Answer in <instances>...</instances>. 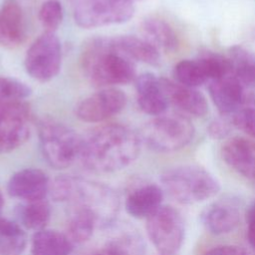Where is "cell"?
<instances>
[{
    "mask_svg": "<svg viewBox=\"0 0 255 255\" xmlns=\"http://www.w3.org/2000/svg\"><path fill=\"white\" fill-rule=\"evenodd\" d=\"M139 134L127 126L109 124L82 138L79 159L90 171L109 173L132 163L140 151Z\"/></svg>",
    "mask_w": 255,
    "mask_h": 255,
    "instance_id": "1",
    "label": "cell"
},
{
    "mask_svg": "<svg viewBox=\"0 0 255 255\" xmlns=\"http://www.w3.org/2000/svg\"><path fill=\"white\" fill-rule=\"evenodd\" d=\"M49 194L56 202L89 210L97 217L100 228L114 224L120 211L121 199L113 187L81 176H57L50 183Z\"/></svg>",
    "mask_w": 255,
    "mask_h": 255,
    "instance_id": "2",
    "label": "cell"
},
{
    "mask_svg": "<svg viewBox=\"0 0 255 255\" xmlns=\"http://www.w3.org/2000/svg\"><path fill=\"white\" fill-rule=\"evenodd\" d=\"M81 61L86 77L98 87L127 85L136 78L134 61L118 48L114 37L92 39L85 46Z\"/></svg>",
    "mask_w": 255,
    "mask_h": 255,
    "instance_id": "3",
    "label": "cell"
},
{
    "mask_svg": "<svg viewBox=\"0 0 255 255\" xmlns=\"http://www.w3.org/2000/svg\"><path fill=\"white\" fill-rule=\"evenodd\" d=\"M161 188L181 204H196L214 197L220 190L215 177L192 164L173 166L160 175Z\"/></svg>",
    "mask_w": 255,
    "mask_h": 255,
    "instance_id": "4",
    "label": "cell"
},
{
    "mask_svg": "<svg viewBox=\"0 0 255 255\" xmlns=\"http://www.w3.org/2000/svg\"><path fill=\"white\" fill-rule=\"evenodd\" d=\"M38 136L41 153L53 168H67L79 158L82 137L63 123L43 119L38 126Z\"/></svg>",
    "mask_w": 255,
    "mask_h": 255,
    "instance_id": "5",
    "label": "cell"
},
{
    "mask_svg": "<svg viewBox=\"0 0 255 255\" xmlns=\"http://www.w3.org/2000/svg\"><path fill=\"white\" fill-rule=\"evenodd\" d=\"M194 135L192 123L182 115H161L146 123L139 137L157 152H172L187 145Z\"/></svg>",
    "mask_w": 255,
    "mask_h": 255,
    "instance_id": "6",
    "label": "cell"
},
{
    "mask_svg": "<svg viewBox=\"0 0 255 255\" xmlns=\"http://www.w3.org/2000/svg\"><path fill=\"white\" fill-rule=\"evenodd\" d=\"M145 220L148 239L158 255H176L185 234L180 212L170 205H161Z\"/></svg>",
    "mask_w": 255,
    "mask_h": 255,
    "instance_id": "7",
    "label": "cell"
},
{
    "mask_svg": "<svg viewBox=\"0 0 255 255\" xmlns=\"http://www.w3.org/2000/svg\"><path fill=\"white\" fill-rule=\"evenodd\" d=\"M75 22L86 29L128 21L134 14L133 3L125 0H69Z\"/></svg>",
    "mask_w": 255,
    "mask_h": 255,
    "instance_id": "8",
    "label": "cell"
},
{
    "mask_svg": "<svg viewBox=\"0 0 255 255\" xmlns=\"http://www.w3.org/2000/svg\"><path fill=\"white\" fill-rule=\"evenodd\" d=\"M62 62V48L59 38L53 32H44L27 50L24 66L31 78L48 82L55 78Z\"/></svg>",
    "mask_w": 255,
    "mask_h": 255,
    "instance_id": "9",
    "label": "cell"
},
{
    "mask_svg": "<svg viewBox=\"0 0 255 255\" xmlns=\"http://www.w3.org/2000/svg\"><path fill=\"white\" fill-rule=\"evenodd\" d=\"M30 135V107L25 101L0 105V154L21 146Z\"/></svg>",
    "mask_w": 255,
    "mask_h": 255,
    "instance_id": "10",
    "label": "cell"
},
{
    "mask_svg": "<svg viewBox=\"0 0 255 255\" xmlns=\"http://www.w3.org/2000/svg\"><path fill=\"white\" fill-rule=\"evenodd\" d=\"M127 105L126 94L114 87L103 90L84 99L76 109L77 117L87 123H101L119 113Z\"/></svg>",
    "mask_w": 255,
    "mask_h": 255,
    "instance_id": "11",
    "label": "cell"
},
{
    "mask_svg": "<svg viewBox=\"0 0 255 255\" xmlns=\"http://www.w3.org/2000/svg\"><path fill=\"white\" fill-rule=\"evenodd\" d=\"M228 59L243 109L255 105V55L244 47L233 46L229 49Z\"/></svg>",
    "mask_w": 255,
    "mask_h": 255,
    "instance_id": "12",
    "label": "cell"
},
{
    "mask_svg": "<svg viewBox=\"0 0 255 255\" xmlns=\"http://www.w3.org/2000/svg\"><path fill=\"white\" fill-rule=\"evenodd\" d=\"M49 176L41 169L27 167L14 172L7 183V192L11 197L22 201L45 199L50 189Z\"/></svg>",
    "mask_w": 255,
    "mask_h": 255,
    "instance_id": "13",
    "label": "cell"
},
{
    "mask_svg": "<svg viewBox=\"0 0 255 255\" xmlns=\"http://www.w3.org/2000/svg\"><path fill=\"white\" fill-rule=\"evenodd\" d=\"M200 221L206 231L213 235L227 234L239 224V203L233 198L215 200L202 210Z\"/></svg>",
    "mask_w": 255,
    "mask_h": 255,
    "instance_id": "14",
    "label": "cell"
},
{
    "mask_svg": "<svg viewBox=\"0 0 255 255\" xmlns=\"http://www.w3.org/2000/svg\"><path fill=\"white\" fill-rule=\"evenodd\" d=\"M222 158L234 171L255 186V140L234 136L221 148Z\"/></svg>",
    "mask_w": 255,
    "mask_h": 255,
    "instance_id": "15",
    "label": "cell"
},
{
    "mask_svg": "<svg viewBox=\"0 0 255 255\" xmlns=\"http://www.w3.org/2000/svg\"><path fill=\"white\" fill-rule=\"evenodd\" d=\"M134 84L139 109L150 116L163 115L169 103L163 91L160 78L151 73H144L135 78Z\"/></svg>",
    "mask_w": 255,
    "mask_h": 255,
    "instance_id": "16",
    "label": "cell"
},
{
    "mask_svg": "<svg viewBox=\"0 0 255 255\" xmlns=\"http://www.w3.org/2000/svg\"><path fill=\"white\" fill-rule=\"evenodd\" d=\"M26 38L23 10L15 0H6L0 7V46L13 49Z\"/></svg>",
    "mask_w": 255,
    "mask_h": 255,
    "instance_id": "17",
    "label": "cell"
},
{
    "mask_svg": "<svg viewBox=\"0 0 255 255\" xmlns=\"http://www.w3.org/2000/svg\"><path fill=\"white\" fill-rule=\"evenodd\" d=\"M168 103L185 114L202 117L208 112L206 98L196 89L180 85L166 78H160Z\"/></svg>",
    "mask_w": 255,
    "mask_h": 255,
    "instance_id": "18",
    "label": "cell"
},
{
    "mask_svg": "<svg viewBox=\"0 0 255 255\" xmlns=\"http://www.w3.org/2000/svg\"><path fill=\"white\" fill-rule=\"evenodd\" d=\"M163 189L155 183H141L132 188L126 200V211L133 218L146 219L162 205Z\"/></svg>",
    "mask_w": 255,
    "mask_h": 255,
    "instance_id": "19",
    "label": "cell"
},
{
    "mask_svg": "<svg viewBox=\"0 0 255 255\" xmlns=\"http://www.w3.org/2000/svg\"><path fill=\"white\" fill-rule=\"evenodd\" d=\"M208 89L210 97L221 115L233 116L243 109L240 93L231 73L209 82Z\"/></svg>",
    "mask_w": 255,
    "mask_h": 255,
    "instance_id": "20",
    "label": "cell"
},
{
    "mask_svg": "<svg viewBox=\"0 0 255 255\" xmlns=\"http://www.w3.org/2000/svg\"><path fill=\"white\" fill-rule=\"evenodd\" d=\"M74 247L66 233L52 229L34 232L31 239V255H70Z\"/></svg>",
    "mask_w": 255,
    "mask_h": 255,
    "instance_id": "21",
    "label": "cell"
},
{
    "mask_svg": "<svg viewBox=\"0 0 255 255\" xmlns=\"http://www.w3.org/2000/svg\"><path fill=\"white\" fill-rule=\"evenodd\" d=\"M16 221L25 229L34 232L43 230L51 218V207L45 199L22 201L14 209Z\"/></svg>",
    "mask_w": 255,
    "mask_h": 255,
    "instance_id": "22",
    "label": "cell"
},
{
    "mask_svg": "<svg viewBox=\"0 0 255 255\" xmlns=\"http://www.w3.org/2000/svg\"><path fill=\"white\" fill-rule=\"evenodd\" d=\"M143 39L159 52H173L177 49L178 39L172 27L157 18H147L141 24Z\"/></svg>",
    "mask_w": 255,
    "mask_h": 255,
    "instance_id": "23",
    "label": "cell"
},
{
    "mask_svg": "<svg viewBox=\"0 0 255 255\" xmlns=\"http://www.w3.org/2000/svg\"><path fill=\"white\" fill-rule=\"evenodd\" d=\"M118 48L133 61H138L151 66H157L160 61V53L149 42L136 36L114 37Z\"/></svg>",
    "mask_w": 255,
    "mask_h": 255,
    "instance_id": "24",
    "label": "cell"
},
{
    "mask_svg": "<svg viewBox=\"0 0 255 255\" xmlns=\"http://www.w3.org/2000/svg\"><path fill=\"white\" fill-rule=\"evenodd\" d=\"M97 228H100V224L92 212L84 208L72 207L66 234L74 244H83L89 241Z\"/></svg>",
    "mask_w": 255,
    "mask_h": 255,
    "instance_id": "25",
    "label": "cell"
},
{
    "mask_svg": "<svg viewBox=\"0 0 255 255\" xmlns=\"http://www.w3.org/2000/svg\"><path fill=\"white\" fill-rule=\"evenodd\" d=\"M173 77L176 83L194 89L208 82L204 69L198 59L178 62L174 66Z\"/></svg>",
    "mask_w": 255,
    "mask_h": 255,
    "instance_id": "26",
    "label": "cell"
},
{
    "mask_svg": "<svg viewBox=\"0 0 255 255\" xmlns=\"http://www.w3.org/2000/svg\"><path fill=\"white\" fill-rule=\"evenodd\" d=\"M197 59L204 69L208 82L220 79L231 73L232 68L228 57H224L214 52L205 51Z\"/></svg>",
    "mask_w": 255,
    "mask_h": 255,
    "instance_id": "27",
    "label": "cell"
},
{
    "mask_svg": "<svg viewBox=\"0 0 255 255\" xmlns=\"http://www.w3.org/2000/svg\"><path fill=\"white\" fill-rule=\"evenodd\" d=\"M0 245H5L22 252L26 246V233L15 220L0 217Z\"/></svg>",
    "mask_w": 255,
    "mask_h": 255,
    "instance_id": "28",
    "label": "cell"
},
{
    "mask_svg": "<svg viewBox=\"0 0 255 255\" xmlns=\"http://www.w3.org/2000/svg\"><path fill=\"white\" fill-rule=\"evenodd\" d=\"M31 89L23 82L9 77H0V105L15 101H25Z\"/></svg>",
    "mask_w": 255,
    "mask_h": 255,
    "instance_id": "29",
    "label": "cell"
},
{
    "mask_svg": "<svg viewBox=\"0 0 255 255\" xmlns=\"http://www.w3.org/2000/svg\"><path fill=\"white\" fill-rule=\"evenodd\" d=\"M64 17L63 7L57 0L44 2L39 10V20L46 32H53L59 28Z\"/></svg>",
    "mask_w": 255,
    "mask_h": 255,
    "instance_id": "30",
    "label": "cell"
},
{
    "mask_svg": "<svg viewBox=\"0 0 255 255\" xmlns=\"http://www.w3.org/2000/svg\"><path fill=\"white\" fill-rule=\"evenodd\" d=\"M233 126L255 138V109L244 108L232 116Z\"/></svg>",
    "mask_w": 255,
    "mask_h": 255,
    "instance_id": "31",
    "label": "cell"
},
{
    "mask_svg": "<svg viewBox=\"0 0 255 255\" xmlns=\"http://www.w3.org/2000/svg\"><path fill=\"white\" fill-rule=\"evenodd\" d=\"M233 123H232V116H223L221 118L213 120L208 128L207 132L210 137L214 139H222L225 138L231 131Z\"/></svg>",
    "mask_w": 255,
    "mask_h": 255,
    "instance_id": "32",
    "label": "cell"
},
{
    "mask_svg": "<svg viewBox=\"0 0 255 255\" xmlns=\"http://www.w3.org/2000/svg\"><path fill=\"white\" fill-rule=\"evenodd\" d=\"M247 239L250 246L255 250V199L249 204L246 211Z\"/></svg>",
    "mask_w": 255,
    "mask_h": 255,
    "instance_id": "33",
    "label": "cell"
},
{
    "mask_svg": "<svg viewBox=\"0 0 255 255\" xmlns=\"http://www.w3.org/2000/svg\"><path fill=\"white\" fill-rule=\"evenodd\" d=\"M203 255H248L246 250L237 245H219L207 250Z\"/></svg>",
    "mask_w": 255,
    "mask_h": 255,
    "instance_id": "34",
    "label": "cell"
},
{
    "mask_svg": "<svg viewBox=\"0 0 255 255\" xmlns=\"http://www.w3.org/2000/svg\"><path fill=\"white\" fill-rule=\"evenodd\" d=\"M87 255H129V254L111 243H107L103 248L95 250Z\"/></svg>",
    "mask_w": 255,
    "mask_h": 255,
    "instance_id": "35",
    "label": "cell"
},
{
    "mask_svg": "<svg viewBox=\"0 0 255 255\" xmlns=\"http://www.w3.org/2000/svg\"><path fill=\"white\" fill-rule=\"evenodd\" d=\"M21 252L18 250L5 246V245H0V255H20Z\"/></svg>",
    "mask_w": 255,
    "mask_h": 255,
    "instance_id": "36",
    "label": "cell"
},
{
    "mask_svg": "<svg viewBox=\"0 0 255 255\" xmlns=\"http://www.w3.org/2000/svg\"><path fill=\"white\" fill-rule=\"evenodd\" d=\"M3 204H4V198H3V195H2V192H1V189H0V210L3 207Z\"/></svg>",
    "mask_w": 255,
    "mask_h": 255,
    "instance_id": "37",
    "label": "cell"
},
{
    "mask_svg": "<svg viewBox=\"0 0 255 255\" xmlns=\"http://www.w3.org/2000/svg\"><path fill=\"white\" fill-rule=\"evenodd\" d=\"M125 1H128V2H130V3H133L135 0H125Z\"/></svg>",
    "mask_w": 255,
    "mask_h": 255,
    "instance_id": "38",
    "label": "cell"
}]
</instances>
